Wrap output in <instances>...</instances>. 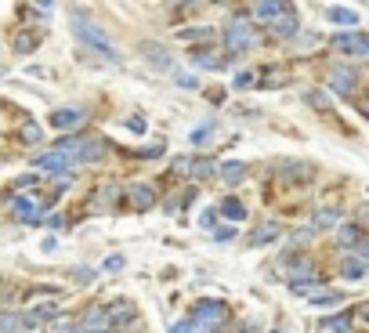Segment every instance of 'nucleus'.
<instances>
[{
	"instance_id": "1",
	"label": "nucleus",
	"mask_w": 369,
	"mask_h": 333,
	"mask_svg": "<svg viewBox=\"0 0 369 333\" xmlns=\"http://www.w3.org/2000/svg\"><path fill=\"white\" fill-rule=\"evenodd\" d=\"M73 33L80 36V40L91 47V51H98L101 58H109V62H120L123 55H120V47H116V40L101 29L98 22H91V18H73Z\"/></svg>"
},
{
	"instance_id": "2",
	"label": "nucleus",
	"mask_w": 369,
	"mask_h": 333,
	"mask_svg": "<svg viewBox=\"0 0 369 333\" xmlns=\"http://www.w3.org/2000/svg\"><path fill=\"white\" fill-rule=\"evenodd\" d=\"M225 47L228 55H243V51L257 47V29H253L250 18H232L225 29Z\"/></svg>"
},
{
	"instance_id": "3",
	"label": "nucleus",
	"mask_w": 369,
	"mask_h": 333,
	"mask_svg": "<svg viewBox=\"0 0 369 333\" xmlns=\"http://www.w3.org/2000/svg\"><path fill=\"white\" fill-rule=\"evenodd\" d=\"M225 319H228V304L225 301H199L192 308V323L203 333H214L218 326H225Z\"/></svg>"
},
{
	"instance_id": "4",
	"label": "nucleus",
	"mask_w": 369,
	"mask_h": 333,
	"mask_svg": "<svg viewBox=\"0 0 369 333\" xmlns=\"http://www.w3.org/2000/svg\"><path fill=\"white\" fill-rule=\"evenodd\" d=\"M40 214H44V207L36 199H29V196H15V199H11V217L22 221V225H40Z\"/></svg>"
},
{
	"instance_id": "5",
	"label": "nucleus",
	"mask_w": 369,
	"mask_h": 333,
	"mask_svg": "<svg viewBox=\"0 0 369 333\" xmlns=\"http://www.w3.org/2000/svg\"><path fill=\"white\" fill-rule=\"evenodd\" d=\"M333 51H340V55H362V58H369V36H362V33H340V36H333Z\"/></svg>"
},
{
	"instance_id": "6",
	"label": "nucleus",
	"mask_w": 369,
	"mask_h": 333,
	"mask_svg": "<svg viewBox=\"0 0 369 333\" xmlns=\"http://www.w3.org/2000/svg\"><path fill=\"white\" fill-rule=\"evenodd\" d=\"M105 142L101 138H94V134H84V142H80V149H76V163H101L105 160Z\"/></svg>"
},
{
	"instance_id": "7",
	"label": "nucleus",
	"mask_w": 369,
	"mask_h": 333,
	"mask_svg": "<svg viewBox=\"0 0 369 333\" xmlns=\"http://www.w3.org/2000/svg\"><path fill=\"white\" fill-rule=\"evenodd\" d=\"M87 120V109H55L51 112V127H58V131H69V127H80Z\"/></svg>"
},
{
	"instance_id": "8",
	"label": "nucleus",
	"mask_w": 369,
	"mask_h": 333,
	"mask_svg": "<svg viewBox=\"0 0 369 333\" xmlns=\"http://www.w3.org/2000/svg\"><path fill=\"white\" fill-rule=\"evenodd\" d=\"M40 171H69L73 166V160L66 156V152H58V149H47V152H40V156L33 160Z\"/></svg>"
},
{
	"instance_id": "9",
	"label": "nucleus",
	"mask_w": 369,
	"mask_h": 333,
	"mask_svg": "<svg viewBox=\"0 0 369 333\" xmlns=\"http://www.w3.org/2000/svg\"><path fill=\"white\" fill-rule=\"evenodd\" d=\"M329 87H333L337 95H351L355 87H359V76H355L351 69H333L329 73Z\"/></svg>"
},
{
	"instance_id": "10",
	"label": "nucleus",
	"mask_w": 369,
	"mask_h": 333,
	"mask_svg": "<svg viewBox=\"0 0 369 333\" xmlns=\"http://www.w3.org/2000/svg\"><path fill=\"white\" fill-rule=\"evenodd\" d=\"M105 315H109L112 330H116V326H123V323H131V319H134L138 312H134V304H131V301H116V304H109V308H105Z\"/></svg>"
},
{
	"instance_id": "11",
	"label": "nucleus",
	"mask_w": 369,
	"mask_h": 333,
	"mask_svg": "<svg viewBox=\"0 0 369 333\" xmlns=\"http://www.w3.org/2000/svg\"><path fill=\"white\" fill-rule=\"evenodd\" d=\"M131 207H134V210L156 207V188H152V185H134V188H131Z\"/></svg>"
},
{
	"instance_id": "12",
	"label": "nucleus",
	"mask_w": 369,
	"mask_h": 333,
	"mask_svg": "<svg viewBox=\"0 0 369 333\" xmlns=\"http://www.w3.org/2000/svg\"><path fill=\"white\" fill-rule=\"evenodd\" d=\"M84 333H112V323H109V315H105V308H94L91 315L84 319V326H80Z\"/></svg>"
},
{
	"instance_id": "13",
	"label": "nucleus",
	"mask_w": 369,
	"mask_h": 333,
	"mask_svg": "<svg viewBox=\"0 0 369 333\" xmlns=\"http://www.w3.org/2000/svg\"><path fill=\"white\" fill-rule=\"evenodd\" d=\"M218 174L225 177L228 185H239V182H243V177H246V166L239 163V160H225V163L218 166Z\"/></svg>"
},
{
	"instance_id": "14",
	"label": "nucleus",
	"mask_w": 369,
	"mask_h": 333,
	"mask_svg": "<svg viewBox=\"0 0 369 333\" xmlns=\"http://www.w3.org/2000/svg\"><path fill=\"white\" fill-rule=\"evenodd\" d=\"M340 275L351 279V283H359V279H366V275H369V264H366V261H359V258H348L344 264H340Z\"/></svg>"
},
{
	"instance_id": "15",
	"label": "nucleus",
	"mask_w": 369,
	"mask_h": 333,
	"mask_svg": "<svg viewBox=\"0 0 369 333\" xmlns=\"http://www.w3.org/2000/svg\"><path fill=\"white\" fill-rule=\"evenodd\" d=\"M272 29H275L279 36H294V33H297V15H294V8H286L283 15L272 22Z\"/></svg>"
},
{
	"instance_id": "16",
	"label": "nucleus",
	"mask_w": 369,
	"mask_h": 333,
	"mask_svg": "<svg viewBox=\"0 0 369 333\" xmlns=\"http://www.w3.org/2000/svg\"><path fill=\"white\" fill-rule=\"evenodd\" d=\"M116 199H120V188H116V185H101L98 196L91 199V210H105V207H112Z\"/></svg>"
},
{
	"instance_id": "17",
	"label": "nucleus",
	"mask_w": 369,
	"mask_h": 333,
	"mask_svg": "<svg viewBox=\"0 0 369 333\" xmlns=\"http://www.w3.org/2000/svg\"><path fill=\"white\" fill-rule=\"evenodd\" d=\"M326 18L351 29V25H359V11H351V8H326Z\"/></svg>"
},
{
	"instance_id": "18",
	"label": "nucleus",
	"mask_w": 369,
	"mask_h": 333,
	"mask_svg": "<svg viewBox=\"0 0 369 333\" xmlns=\"http://www.w3.org/2000/svg\"><path fill=\"white\" fill-rule=\"evenodd\" d=\"M214 171H218V166H214V160H188V174L196 177V182H207V177H214Z\"/></svg>"
},
{
	"instance_id": "19",
	"label": "nucleus",
	"mask_w": 369,
	"mask_h": 333,
	"mask_svg": "<svg viewBox=\"0 0 369 333\" xmlns=\"http://www.w3.org/2000/svg\"><path fill=\"white\" fill-rule=\"evenodd\" d=\"M286 11V4H275V0H264V4H257L253 8V15H257L261 22H275L279 15Z\"/></svg>"
},
{
	"instance_id": "20",
	"label": "nucleus",
	"mask_w": 369,
	"mask_h": 333,
	"mask_svg": "<svg viewBox=\"0 0 369 333\" xmlns=\"http://www.w3.org/2000/svg\"><path fill=\"white\" fill-rule=\"evenodd\" d=\"M279 236V225H264V228H253V232H250V247H261V243H272Z\"/></svg>"
},
{
	"instance_id": "21",
	"label": "nucleus",
	"mask_w": 369,
	"mask_h": 333,
	"mask_svg": "<svg viewBox=\"0 0 369 333\" xmlns=\"http://www.w3.org/2000/svg\"><path fill=\"white\" fill-rule=\"evenodd\" d=\"M145 55H149L152 66H160V69H167V66H170V55H167V51H163L160 44H145Z\"/></svg>"
},
{
	"instance_id": "22",
	"label": "nucleus",
	"mask_w": 369,
	"mask_h": 333,
	"mask_svg": "<svg viewBox=\"0 0 369 333\" xmlns=\"http://www.w3.org/2000/svg\"><path fill=\"white\" fill-rule=\"evenodd\" d=\"M221 214H225V217H232V221H243V217H246V207H243L239 199L228 196V199L221 203Z\"/></svg>"
},
{
	"instance_id": "23",
	"label": "nucleus",
	"mask_w": 369,
	"mask_h": 333,
	"mask_svg": "<svg viewBox=\"0 0 369 333\" xmlns=\"http://www.w3.org/2000/svg\"><path fill=\"white\" fill-rule=\"evenodd\" d=\"M36 44H40V36H36V33H18L15 36V51H22V55L36 51Z\"/></svg>"
},
{
	"instance_id": "24",
	"label": "nucleus",
	"mask_w": 369,
	"mask_h": 333,
	"mask_svg": "<svg viewBox=\"0 0 369 333\" xmlns=\"http://www.w3.org/2000/svg\"><path fill=\"white\" fill-rule=\"evenodd\" d=\"M188 138H192V145H199V149H203V145H210V138H214V123H199Z\"/></svg>"
},
{
	"instance_id": "25",
	"label": "nucleus",
	"mask_w": 369,
	"mask_h": 333,
	"mask_svg": "<svg viewBox=\"0 0 369 333\" xmlns=\"http://www.w3.org/2000/svg\"><path fill=\"white\" fill-rule=\"evenodd\" d=\"M18 330H22V315H15V312L0 315V333H18Z\"/></svg>"
},
{
	"instance_id": "26",
	"label": "nucleus",
	"mask_w": 369,
	"mask_h": 333,
	"mask_svg": "<svg viewBox=\"0 0 369 333\" xmlns=\"http://www.w3.org/2000/svg\"><path fill=\"white\" fill-rule=\"evenodd\" d=\"M337 221H340L337 210H319V214H315V221H311V228H333Z\"/></svg>"
},
{
	"instance_id": "27",
	"label": "nucleus",
	"mask_w": 369,
	"mask_h": 333,
	"mask_svg": "<svg viewBox=\"0 0 369 333\" xmlns=\"http://www.w3.org/2000/svg\"><path fill=\"white\" fill-rule=\"evenodd\" d=\"M192 62H196V66H203V69H218L221 66V58H214L210 51H192Z\"/></svg>"
},
{
	"instance_id": "28",
	"label": "nucleus",
	"mask_w": 369,
	"mask_h": 333,
	"mask_svg": "<svg viewBox=\"0 0 369 333\" xmlns=\"http://www.w3.org/2000/svg\"><path fill=\"white\" fill-rule=\"evenodd\" d=\"M311 174H315L311 166H294V163H290V166H283V177H294V182H308Z\"/></svg>"
},
{
	"instance_id": "29",
	"label": "nucleus",
	"mask_w": 369,
	"mask_h": 333,
	"mask_svg": "<svg viewBox=\"0 0 369 333\" xmlns=\"http://www.w3.org/2000/svg\"><path fill=\"white\" fill-rule=\"evenodd\" d=\"M311 301H315V308H326V304H337V301H340V293H333V290H319Z\"/></svg>"
},
{
	"instance_id": "30",
	"label": "nucleus",
	"mask_w": 369,
	"mask_h": 333,
	"mask_svg": "<svg viewBox=\"0 0 369 333\" xmlns=\"http://www.w3.org/2000/svg\"><path fill=\"white\" fill-rule=\"evenodd\" d=\"M29 315L36 319V323H44V319H51V315H58V304H55V301H51V304H40V308H33Z\"/></svg>"
},
{
	"instance_id": "31",
	"label": "nucleus",
	"mask_w": 369,
	"mask_h": 333,
	"mask_svg": "<svg viewBox=\"0 0 369 333\" xmlns=\"http://www.w3.org/2000/svg\"><path fill=\"white\" fill-rule=\"evenodd\" d=\"M22 142H25V145H36V142H40V127H36V123H25V127H22Z\"/></svg>"
},
{
	"instance_id": "32",
	"label": "nucleus",
	"mask_w": 369,
	"mask_h": 333,
	"mask_svg": "<svg viewBox=\"0 0 369 333\" xmlns=\"http://www.w3.org/2000/svg\"><path fill=\"white\" fill-rule=\"evenodd\" d=\"M340 243H344V247H351V243L359 247V228H355V225H344V228H340Z\"/></svg>"
},
{
	"instance_id": "33",
	"label": "nucleus",
	"mask_w": 369,
	"mask_h": 333,
	"mask_svg": "<svg viewBox=\"0 0 369 333\" xmlns=\"http://www.w3.org/2000/svg\"><path fill=\"white\" fill-rule=\"evenodd\" d=\"M170 333H203V330L192 323V319H181V323H174V326H170Z\"/></svg>"
},
{
	"instance_id": "34",
	"label": "nucleus",
	"mask_w": 369,
	"mask_h": 333,
	"mask_svg": "<svg viewBox=\"0 0 369 333\" xmlns=\"http://www.w3.org/2000/svg\"><path fill=\"white\" fill-rule=\"evenodd\" d=\"M304 101H308V106H315V109H326V95H322V91H308V95H304Z\"/></svg>"
},
{
	"instance_id": "35",
	"label": "nucleus",
	"mask_w": 369,
	"mask_h": 333,
	"mask_svg": "<svg viewBox=\"0 0 369 333\" xmlns=\"http://www.w3.org/2000/svg\"><path fill=\"white\" fill-rule=\"evenodd\" d=\"M174 80H177V84H181V87H188V91H192V87H199V80H196V76H192V73H177V76H174Z\"/></svg>"
},
{
	"instance_id": "36",
	"label": "nucleus",
	"mask_w": 369,
	"mask_h": 333,
	"mask_svg": "<svg viewBox=\"0 0 369 333\" xmlns=\"http://www.w3.org/2000/svg\"><path fill=\"white\" fill-rule=\"evenodd\" d=\"M73 275H76V283H91V279H94V268H73Z\"/></svg>"
},
{
	"instance_id": "37",
	"label": "nucleus",
	"mask_w": 369,
	"mask_h": 333,
	"mask_svg": "<svg viewBox=\"0 0 369 333\" xmlns=\"http://www.w3.org/2000/svg\"><path fill=\"white\" fill-rule=\"evenodd\" d=\"M236 87H239V91H243V87H253V73H250V69H243V73L236 76Z\"/></svg>"
},
{
	"instance_id": "38",
	"label": "nucleus",
	"mask_w": 369,
	"mask_h": 333,
	"mask_svg": "<svg viewBox=\"0 0 369 333\" xmlns=\"http://www.w3.org/2000/svg\"><path fill=\"white\" fill-rule=\"evenodd\" d=\"M214 221H218V210H203L199 225H203V228H214Z\"/></svg>"
},
{
	"instance_id": "39",
	"label": "nucleus",
	"mask_w": 369,
	"mask_h": 333,
	"mask_svg": "<svg viewBox=\"0 0 369 333\" xmlns=\"http://www.w3.org/2000/svg\"><path fill=\"white\" fill-rule=\"evenodd\" d=\"M181 36H185V40H199V36L207 40V36H210V29H185Z\"/></svg>"
},
{
	"instance_id": "40",
	"label": "nucleus",
	"mask_w": 369,
	"mask_h": 333,
	"mask_svg": "<svg viewBox=\"0 0 369 333\" xmlns=\"http://www.w3.org/2000/svg\"><path fill=\"white\" fill-rule=\"evenodd\" d=\"M44 225H47V228H62V225H66V217H62V214H51V217H44Z\"/></svg>"
},
{
	"instance_id": "41",
	"label": "nucleus",
	"mask_w": 369,
	"mask_h": 333,
	"mask_svg": "<svg viewBox=\"0 0 369 333\" xmlns=\"http://www.w3.org/2000/svg\"><path fill=\"white\" fill-rule=\"evenodd\" d=\"M174 174H188V160H185V156L174 160Z\"/></svg>"
},
{
	"instance_id": "42",
	"label": "nucleus",
	"mask_w": 369,
	"mask_h": 333,
	"mask_svg": "<svg viewBox=\"0 0 369 333\" xmlns=\"http://www.w3.org/2000/svg\"><path fill=\"white\" fill-rule=\"evenodd\" d=\"M105 268H109V272H120V268H123V258H109Z\"/></svg>"
},
{
	"instance_id": "43",
	"label": "nucleus",
	"mask_w": 369,
	"mask_h": 333,
	"mask_svg": "<svg viewBox=\"0 0 369 333\" xmlns=\"http://www.w3.org/2000/svg\"><path fill=\"white\" fill-rule=\"evenodd\" d=\"M355 250H359V261H366V264H369V243H359Z\"/></svg>"
},
{
	"instance_id": "44",
	"label": "nucleus",
	"mask_w": 369,
	"mask_h": 333,
	"mask_svg": "<svg viewBox=\"0 0 369 333\" xmlns=\"http://www.w3.org/2000/svg\"><path fill=\"white\" fill-rule=\"evenodd\" d=\"M127 123H131V131H145V120H142V116H131Z\"/></svg>"
},
{
	"instance_id": "45",
	"label": "nucleus",
	"mask_w": 369,
	"mask_h": 333,
	"mask_svg": "<svg viewBox=\"0 0 369 333\" xmlns=\"http://www.w3.org/2000/svg\"><path fill=\"white\" fill-rule=\"evenodd\" d=\"M214 236H218V239H232V236H236V228H218Z\"/></svg>"
},
{
	"instance_id": "46",
	"label": "nucleus",
	"mask_w": 369,
	"mask_h": 333,
	"mask_svg": "<svg viewBox=\"0 0 369 333\" xmlns=\"http://www.w3.org/2000/svg\"><path fill=\"white\" fill-rule=\"evenodd\" d=\"M243 333H261V326L257 323H243Z\"/></svg>"
},
{
	"instance_id": "47",
	"label": "nucleus",
	"mask_w": 369,
	"mask_h": 333,
	"mask_svg": "<svg viewBox=\"0 0 369 333\" xmlns=\"http://www.w3.org/2000/svg\"><path fill=\"white\" fill-rule=\"evenodd\" d=\"M362 319H366V323H369V304H362V312H359Z\"/></svg>"
},
{
	"instance_id": "48",
	"label": "nucleus",
	"mask_w": 369,
	"mask_h": 333,
	"mask_svg": "<svg viewBox=\"0 0 369 333\" xmlns=\"http://www.w3.org/2000/svg\"><path fill=\"white\" fill-rule=\"evenodd\" d=\"M272 333H286V330H283V326H275V330H272Z\"/></svg>"
},
{
	"instance_id": "49",
	"label": "nucleus",
	"mask_w": 369,
	"mask_h": 333,
	"mask_svg": "<svg viewBox=\"0 0 369 333\" xmlns=\"http://www.w3.org/2000/svg\"><path fill=\"white\" fill-rule=\"evenodd\" d=\"M69 333H84V330H80V326H73V330H69Z\"/></svg>"
},
{
	"instance_id": "50",
	"label": "nucleus",
	"mask_w": 369,
	"mask_h": 333,
	"mask_svg": "<svg viewBox=\"0 0 369 333\" xmlns=\"http://www.w3.org/2000/svg\"><path fill=\"white\" fill-rule=\"evenodd\" d=\"M0 76H4V69H0Z\"/></svg>"
},
{
	"instance_id": "51",
	"label": "nucleus",
	"mask_w": 369,
	"mask_h": 333,
	"mask_svg": "<svg viewBox=\"0 0 369 333\" xmlns=\"http://www.w3.org/2000/svg\"><path fill=\"white\" fill-rule=\"evenodd\" d=\"M366 112H369V109H366Z\"/></svg>"
}]
</instances>
